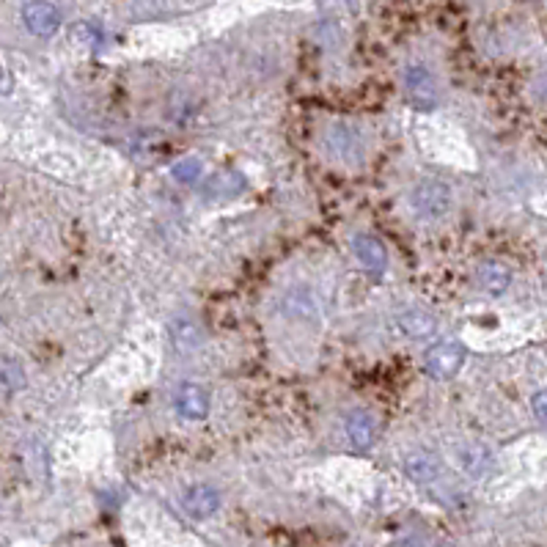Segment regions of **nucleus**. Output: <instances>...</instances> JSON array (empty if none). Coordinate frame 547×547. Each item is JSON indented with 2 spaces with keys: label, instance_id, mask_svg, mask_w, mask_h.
I'll list each match as a JSON object with an SVG mask.
<instances>
[{
  "label": "nucleus",
  "instance_id": "1",
  "mask_svg": "<svg viewBox=\"0 0 547 547\" xmlns=\"http://www.w3.org/2000/svg\"><path fill=\"white\" fill-rule=\"evenodd\" d=\"M410 206L424 221H437L451 209V188L437 179H421L410 190Z\"/></svg>",
  "mask_w": 547,
  "mask_h": 547
},
{
  "label": "nucleus",
  "instance_id": "2",
  "mask_svg": "<svg viewBox=\"0 0 547 547\" xmlns=\"http://www.w3.org/2000/svg\"><path fill=\"white\" fill-rule=\"evenodd\" d=\"M465 363V344L457 341V339H449V341H441L426 349V358H424V366L432 377L437 380H449L454 377Z\"/></svg>",
  "mask_w": 547,
  "mask_h": 547
},
{
  "label": "nucleus",
  "instance_id": "3",
  "mask_svg": "<svg viewBox=\"0 0 547 547\" xmlns=\"http://www.w3.org/2000/svg\"><path fill=\"white\" fill-rule=\"evenodd\" d=\"M405 91L410 97V102L416 107H434L437 99H441V88H437V80L432 72L424 63H413L405 72Z\"/></svg>",
  "mask_w": 547,
  "mask_h": 547
},
{
  "label": "nucleus",
  "instance_id": "4",
  "mask_svg": "<svg viewBox=\"0 0 547 547\" xmlns=\"http://www.w3.org/2000/svg\"><path fill=\"white\" fill-rule=\"evenodd\" d=\"M22 22L33 36L47 39V36H53L61 28V12L50 0H30V4L22 6Z\"/></svg>",
  "mask_w": 547,
  "mask_h": 547
},
{
  "label": "nucleus",
  "instance_id": "5",
  "mask_svg": "<svg viewBox=\"0 0 547 547\" xmlns=\"http://www.w3.org/2000/svg\"><path fill=\"white\" fill-rule=\"evenodd\" d=\"M173 408L181 418L201 421L209 413V393L198 383H181L176 396H173Z\"/></svg>",
  "mask_w": 547,
  "mask_h": 547
},
{
  "label": "nucleus",
  "instance_id": "6",
  "mask_svg": "<svg viewBox=\"0 0 547 547\" xmlns=\"http://www.w3.org/2000/svg\"><path fill=\"white\" fill-rule=\"evenodd\" d=\"M352 253H355V259L358 265L372 273V275H383L388 270V250L385 245L377 240V237H369V234H358L352 240Z\"/></svg>",
  "mask_w": 547,
  "mask_h": 547
},
{
  "label": "nucleus",
  "instance_id": "7",
  "mask_svg": "<svg viewBox=\"0 0 547 547\" xmlns=\"http://www.w3.org/2000/svg\"><path fill=\"white\" fill-rule=\"evenodd\" d=\"M344 432H347V441L352 449L358 451H366L374 446V437H377V424L372 418V413L366 410H352L344 418Z\"/></svg>",
  "mask_w": 547,
  "mask_h": 547
},
{
  "label": "nucleus",
  "instance_id": "8",
  "mask_svg": "<svg viewBox=\"0 0 547 547\" xmlns=\"http://www.w3.org/2000/svg\"><path fill=\"white\" fill-rule=\"evenodd\" d=\"M281 314L291 322H314L316 319V300L306 286H291L281 298Z\"/></svg>",
  "mask_w": 547,
  "mask_h": 547
},
{
  "label": "nucleus",
  "instance_id": "9",
  "mask_svg": "<svg viewBox=\"0 0 547 547\" xmlns=\"http://www.w3.org/2000/svg\"><path fill=\"white\" fill-rule=\"evenodd\" d=\"M399 331L413 341H426L437 333V316L424 308H408L396 316Z\"/></svg>",
  "mask_w": 547,
  "mask_h": 547
},
{
  "label": "nucleus",
  "instance_id": "10",
  "mask_svg": "<svg viewBox=\"0 0 547 547\" xmlns=\"http://www.w3.org/2000/svg\"><path fill=\"white\" fill-rule=\"evenodd\" d=\"M181 506H185V512L196 520H204L209 515L217 512V506H221V492L209 484H196L190 487L185 495H181Z\"/></svg>",
  "mask_w": 547,
  "mask_h": 547
},
{
  "label": "nucleus",
  "instance_id": "11",
  "mask_svg": "<svg viewBox=\"0 0 547 547\" xmlns=\"http://www.w3.org/2000/svg\"><path fill=\"white\" fill-rule=\"evenodd\" d=\"M168 331H171V341H173L176 352H181V355H190V352L204 347V331L190 316H176Z\"/></svg>",
  "mask_w": 547,
  "mask_h": 547
},
{
  "label": "nucleus",
  "instance_id": "12",
  "mask_svg": "<svg viewBox=\"0 0 547 547\" xmlns=\"http://www.w3.org/2000/svg\"><path fill=\"white\" fill-rule=\"evenodd\" d=\"M327 146H331V152H333L339 160H344V163H349V165L360 160L358 135H355L349 127H344V124H336V127L327 130Z\"/></svg>",
  "mask_w": 547,
  "mask_h": 547
},
{
  "label": "nucleus",
  "instance_id": "13",
  "mask_svg": "<svg viewBox=\"0 0 547 547\" xmlns=\"http://www.w3.org/2000/svg\"><path fill=\"white\" fill-rule=\"evenodd\" d=\"M405 473L418 484H429L441 476V459L429 451H413L405 457Z\"/></svg>",
  "mask_w": 547,
  "mask_h": 547
},
{
  "label": "nucleus",
  "instance_id": "14",
  "mask_svg": "<svg viewBox=\"0 0 547 547\" xmlns=\"http://www.w3.org/2000/svg\"><path fill=\"white\" fill-rule=\"evenodd\" d=\"M457 462H459V467L467 473V476L482 479L484 473L492 467V454H490V449H484L479 443H470V446H462L457 451Z\"/></svg>",
  "mask_w": 547,
  "mask_h": 547
},
{
  "label": "nucleus",
  "instance_id": "15",
  "mask_svg": "<svg viewBox=\"0 0 547 547\" xmlns=\"http://www.w3.org/2000/svg\"><path fill=\"white\" fill-rule=\"evenodd\" d=\"M476 281L487 295H503L509 283H512V270L503 267L501 262H484L476 273Z\"/></svg>",
  "mask_w": 547,
  "mask_h": 547
},
{
  "label": "nucleus",
  "instance_id": "16",
  "mask_svg": "<svg viewBox=\"0 0 547 547\" xmlns=\"http://www.w3.org/2000/svg\"><path fill=\"white\" fill-rule=\"evenodd\" d=\"M28 385L25 369L20 366V360L0 355V393H17Z\"/></svg>",
  "mask_w": 547,
  "mask_h": 547
},
{
  "label": "nucleus",
  "instance_id": "17",
  "mask_svg": "<svg viewBox=\"0 0 547 547\" xmlns=\"http://www.w3.org/2000/svg\"><path fill=\"white\" fill-rule=\"evenodd\" d=\"M198 173H201V163H198V160H181V163H176V168H173V176H176L179 181H193Z\"/></svg>",
  "mask_w": 547,
  "mask_h": 547
},
{
  "label": "nucleus",
  "instance_id": "18",
  "mask_svg": "<svg viewBox=\"0 0 547 547\" xmlns=\"http://www.w3.org/2000/svg\"><path fill=\"white\" fill-rule=\"evenodd\" d=\"M531 410H534L536 421H539L542 426H547V388L539 391V393H534V399H531Z\"/></svg>",
  "mask_w": 547,
  "mask_h": 547
},
{
  "label": "nucleus",
  "instance_id": "19",
  "mask_svg": "<svg viewBox=\"0 0 547 547\" xmlns=\"http://www.w3.org/2000/svg\"><path fill=\"white\" fill-rule=\"evenodd\" d=\"M536 91L547 99V72H544V75H539V80H536Z\"/></svg>",
  "mask_w": 547,
  "mask_h": 547
}]
</instances>
